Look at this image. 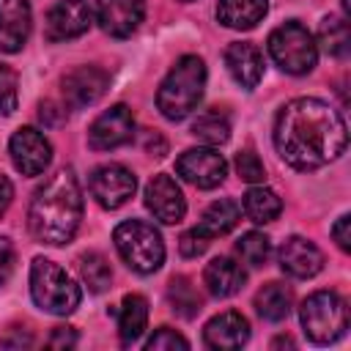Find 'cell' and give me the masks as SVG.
I'll return each mask as SVG.
<instances>
[{
  "label": "cell",
  "mask_w": 351,
  "mask_h": 351,
  "mask_svg": "<svg viewBox=\"0 0 351 351\" xmlns=\"http://www.w3.org/2000/svg\"><path fill=\"white\" fill-rule=\"evenodd\" d=\"M348 145L343 115L321 99L299 96L274 121V148L293 170H318L335 162Z\"/></svg>",
  "instance_id": "obj_1"
},
{
  "label": "cell",
  "mask_w": 351,
  "mask_h": 351,
  "mask_svg": "<svg viewBox=\"0 0 351 351\" xmlns=\"http://www.w3.org/2000/svg\"><path fill=\"white\" fill-rule=\"evenodd\" d=\"M82 222V192L71 167L52 173L36 192L27 208V230L38 244L63 247L74 239Z\"/></svg>",
  "instance_id": "obj_2"
},
{
  "label": "cell",
  "mask_w": 351,
  "mask_h": 351,
  "mask_svg": "<svg viewBox=\"0 0 351 351\" xmlns=\"http://www.w3.org/2000/svg\"><path fill=\"white\" fill-rule=\"evenodd\" d=\"M206 88V63L197 55H184L167 71L156 90V107L167 121H184L192 115L203 99Z\"/></svg>",
  "instance_id": "obj_3"
},
{
  "label": "cell",
  "mask_w": 351,
  "mask_h": 351,
  "mask_svg": "<svg viewBox=\"0 0 351 351\" xmlns=\"http://www.w3.org/2000/svg\"><path fill=\"white\" fill-rule=\"evenodd\" d=\"M30 296L33 302L52 315H69L80 307V285L49 258H33L30 263Z\"/></svg>",
  "instance_id": "obj_4"
},
{
  "label": "cell",
  "mask_w": 351,
  "mask_h": 351,
  "mask_svg": "<svg viewBox=\"0 0 351 351\" xmlns=\"http://www.w3.org/2000/svg\"><path fill=\"white\" fill-rule=\"evenodd\" d=\"M115 250L123 263L137 274H151L165 261V241L159 230L143 219H126L112 233Z\"/></svg>",
  "instance_id": "obj_5"
},
{
  "label": "cell",
  "mask_w": 351,
  "mask_h": 351,
  "mask_svg": "<svg viewBox=\"0 0 351 351\" xmlns=\"http://www.w3.org/2000/svg\"><path fill=\"white\" fill-rule=\"evenodd\" d=\"M299 321L307 340L329 346L348 329V304L335 291H315L299 307Z\"/></svg>",
  "instance_id": "obj_6"
},
{
  "label": "cell",
  "mask_w": 351,
  "mask_h": 351,
  "mask_svg": "<svg viewBox=\"0 0 351 351\" xmlns=\"http://www.w3.org/2000/svg\"><path fill=\"white\" fill-rule=\"evenodd\" d=\"M269 55L285 74H307L318 60L313 33L299 22H285L269 33Z\"/></svg>",
  "instance_id": "obj_7"
},
{
  "label": "cell",
  "mask_w": 351,
  "mask_h": 351,
  "mask_svg": "<svg viewBox=\"0 0 351 351\" xmlns=\"http://www.w3.org/2000/svg\"><path fill=\"white\" fill-rule=\"evenodd\" d=\"M176 173L197 189H214L228 176V162L214 148H189L176 159Z\"/></svg>",
  "instance_id": "obj_8"
},
{
  "label": "cell",
  "mask_w": 351,
  "mask_h": 351,
  "mask_svg": "<svg viewBox=\"0 0 351 351\" xmlns=\"http://www.w3.org/2000/svg\"><path fill=\"white\" fill-rule=\"evenodd\" d=\"M8 154H11L14 167L22 176H41L49 167V162H52V145H49V140L38 129H33V126H22V129H16L11 134Z\"/></svg>",
  "instance_id": "obj_9"
},
{
  "label": "cell",
  "mask_w": 351,
  "mask_h": 351,
  "mask_svg": "<svg viewBox=\"0 0 351 351\" xmlns=\"http://www.w3.org/2000/svg\"><path fill=\"white\" fill-rule=\"evenodd\" d=\"M137 189V178L129 167L123 165H101L93 170L90 176V195L101 208H121L123 203H129V197Z\"/></svg>",
  "instance_id": "obj_10"
},
{
  "label": "cell",
  "mask_w": 351,
  "mask_h": 351,
  "mask_svg": "<svg viewBox=\"0 0 351 351\" xmlns=\"http://www.w3.org/2000/svg\"><path fill=\"white\" fill-rule=\"evenodd\" d=\"M132 137H134V118L126 104H115V107L104 110L88 129V145L93 151L121 148V145L132 143Z\"/></svg>",
  "instance_id": "obj_11"
},
{
  "label": "cell",
  "mask_w": 351,
  "mask_h": 351,
  "mask_svg": "<svg viewBox=\"0 0 351 351\" xmlns=\"http://www.w3.org/2000/svg\"><path fill=\"white\" fill-rule=\"evenodd\" d=\"M93 11L85 0H58L44 22V36L49 41H69L82 36L90 27Z\"/></svg>",
  "instance_id": "obj_12"
},
{
  "label": "cell",
  "mask_w": 351,
  "mask_h": 351,
  "mask_svg": "<svg viewBox=\"0 0 351 351\" xmlns=\"http://www.w3.org/2000/svg\"><path fill=\"white\" fill-rule=\"evenodd\" d=\"M93 14H96L99 27L107 36L126 38L140 27L145 16V3L143 0H96Z\"/></svg>",
  "instance_id": "obj_13"
},
{
  "label": "cell",
  "mask_w": 351,
  "mask_h": 351,
  "mask_svg": "<svg viewBox=\"0 0 351 351\" xmlns=\"http://www.w3.org/2000/svg\"><path fill=\"white\" fill-rule=\"evenodd\" d=\"M145 206L165 225H178L184 219V214H186V200H184L181 186L170 176H165V173H159V176H154L148 181V186H145Z\"/></svg>",
  "instance_id": "obj_14"
},
{
  "label": "cell",
  "mask_w": 351,
  "mask_h": 351,
  "mask_svg": "<svg viewBox=\"0 0 351 351\" xmlns=\"http://www.w3.org/2000/svg\"><path fill=\"white\" fill-rule=\"evenodd\" d=\"M110 85V74L99 66H77L63 77V99L69 107L96 104Z\"/></svg>",
  "instance_id": "obj_15"
},
{
  "label": "cell",
  "mask_w": 351,
  "mask_h": 351,
  "mask_svg": "<svg viewBox=\"0 0 351 351\" xmlns=\"http://www.w3.org/2000/svg\"><path fill=\"white\" fill-rule=\"evenodd\" d=\"M280 269L296 280H310L324 269V255L313 241L291 236L280 247Z\"/></svg>",
  "instance_id": "obj_16"
},
{
  "label": "cell",
  "mask_w": 351,
  "mask_h": 351,
  "mask_svg": "<svg viewBox=\"0 0 351 351\" xmlns=\"http://www.w3.org/2000/svg\"><path fill=\"white\" fill-rule=\"evenodd\" d=\"M30 25L27 0H0V52H19L30 36Z\"/></svg>",
  "instance_id": "obj_17"
},
{
  "label": "cell",
  "mask_w": 351,
  "mask_h": 351,
  "mask_svg": "<svg viewBox=\"0 0 351 351\" xmlns=\"http://www.w3.org/2000/svg\"><path fill=\"white\" fill-rule=\"evenodd\" d=\"M203 340L208 348H217V351H233V348H241L247 340H250V324L241 313L236 310H225L219 315H214L206 329H203Z\"/></svg>",
  "instance_id": "obj_18"
},
{
  "label": "cell",
  "mask_w": 351,
  "mask_h": 351,
  "mask_svg": "<svg viewBox=\"0 0 351 351\" xmlns=\"http://www.w3.org/2000/svg\"><path fill=\"white\" fill-rule=\"evenodd\" d=\"M225 66H228L230 77L247 90H252L263 80V55L250 41H233L225 49Z\"/></svg>",
  "instance_id": "obj_19"
},
{
  "label": "cell",
  "mask_w": 351,
  "mask_h": 351,
  "mask_svg": "<svg viewBox=\"0 0 351 351\" xmlns=\"http://www.w3.org/2000/svg\"><path fill=\"white\" fill-rule=\"evenodd\" d=\"M244 280H247V274H244L241 263H236L228 255H219V258L208 261L206 269H203V285L214 299H228V296L239 293Z\"/></svg>",
  "instance_id": "obj_20"
},
{
  "label": "cell",
  "mask_w": 351,
  "mask_h": 351,
  "mask_svg": "<svg viewBox=\"0 0 351 351\" xmlns=\"http://www.w3.org/2000/svg\"><path fill=\"white\" fill-rule=\"evenodd\" d=\"M269 11V0H219L217 19L230 30H252Z\"/></svg>",
  "instance_id": "obj_21"
},
{
  "label": "cell",
  "mask_w": 351,
  "mask_h": 351,
  "mask_svg": "<svg viewBox=\"0 0 351 351\" xmlns=\"http://www.w3.org/2000/svg\"><path fill=\"white\" fill-rule=\"evenodd\" d=\"M239 219H241L239 203L230 200V197H222V200H214V203L203 211V217H200V222L195 225V230H197L200 236H206V239H217V236L230 233V230L239 225Z\"/></svg>",
  "instance_id": "obj_22"
},
{
  "label": "cell",
  "mask_w": 351,
  "mask_h": 351,
  "mask_svg": "<svg viewBox=\"0 0 351 351\" xmlns=\"http://www.w3.org/2000/svg\"><path fill=\"white\" fill-rule=\"evenodd\" d=\"M148 324V302L140 293H126L118 307V335L123 346H132L140 340Z\"/></svg>",
  "instance_id": "obj_23"
},
{
  "label": "cell",
  "mask_w": 351,
  "mask_h": 351,
  "mask_svg": "<svg viewBox=\"0 0 351 351\" xmlns=\"http://www.w3.org/2000/svg\"><path fill=\"white\" fill-rule=\"evenodd\" d=\"M291 304H293V293L288 285L282 282H266L258 293H255V310L263 321H282L288 318L291 313Z\"/></svg>",
  "instance_id": "obj_24"
},
{
  "label": "cell",
  "mask_w": 351,
  "mask_h": 351,
  "mask_svg": "<svg viewBox=\"0 0 351 351\" xmlns=\"http://www.w3.org/2000/svg\"><path fill=\"white\" fill-rule=\"evenodd\" d=\"M241 208H244L247 219H252L255 225H266V222H274L280 217L282 200L269 186H252V189H247V195L241 200Z\"/></svg>",
  "instance_id": "obj_25"
},
{
  "label": "cell",
  "mask_w": 351,
  "mask_h": 351,
  "mask_svg": "<svg viewBox=\"0 0 351 351\" xmlns=\"http://www.w3.org/2000/svg\"><path fill=\"white\" fill-rule=\"evenodd\" d=\"M321 49L332 58H346L351 49V33H348V22L343 16H324L321 27H318V41Z\"/></svg>",
  "instance_id": "obj_26"
},
{
  "label": "cell",
  "mask_w": 351,
  "mask_h": 351,
  "mask_svg": "<svg viewBox=\"0 0 351 351\" xmlns=\"http://www.w3.org/2000/svg\"><path fill=\"white\" fill-rule=\"evenodd\" d=\"M80 274H82V282L93 291V293H101L110 288V280H112V271H110V263L104 255L99 252H85L80 255Z\"/></svg>",
  "instance_id": "obj_27"
},
{
  "label": "cell",
  "mask_w": 351,
  "mask_h": 351,
  "mask_svg": "<svg viewBox=\"0 0 351 351\" xmlns=\"http://www.w3.org/2000/svg\"><path fill=\"white\" fill-rule=\"evenodd\" d=\"M167 299H170V304H173V310L181 315V318H195L197 315V310H200V296H197V291L192 288V282L186 280V277H173L170 280V285H167Z\"/></svg>",
  "instance_id": "obj_28"
},
{
  "label": "cell",
  "mask_w": 351,
  "mask_h": 351,
  "mask_svg": "<svg viewBox=\"0 0 351 351\" xmlns=\"http://www.w3.org/2000/svg\"><path fill=\"white\" fill-rule=\"evenodd\" d=\"M192 134H195L197 140H203L206 145H222V143H228V137H230V123H228V118L219 115V112H203V115H197V121L192 123Z\"/></svg>",
  "instance_id": "obj_29"
},
{
  "label": "cell",
  "mask_w": 351,
  "mask_h": 351,
  "mask_svg": "<svg viewBox=\"0 0 351 351\" xmlns=\"http://www.w3.org/2000/svg\"><path fill=\"white\" fill-rule=\"evenodd\" d=\"M236 252L241 255L244 263H250V266H263V263L269 261V255H271V241H269V236H263V233H258V230H250V233H244V236L239 239Z\"/></svg>",
  "instance_id": "obj_30"
},
{
  "label": "cell",
  "mask_w": 351,
  "mask_h": 351,
  "mask_svg": "<svg viewBox=\"0 0 351 351\" xmlns=\"http://www.w3.org/2000/svg\"><path fill=\"white\" fill-rule=\"evenodd\" d=\"M19 104V77L11 66H0V115H11Z\"/></svg>",
  "instance_id": "obj_31"
},
{
  "label": "cell",
  "mask_w": 351,
  "mask_h": 351,
  "mask_svg": "<svg viewBox=\"0 0 351 351\" xmlns=\"http://www.w3.org/2000/svg\"><path fill=\"white\" fill-rule=\"evenodd\" d=\"M236 173L247 184H263V178H266V167L258 159V154H252V151H239L236 154Z\"/></svg>",
  "instance_id": "obj_32"
},
{
  "label": "cell",
  "mask_w": 351,
  "mask_h": 351,
  "mask_svg": "<svg viewBox=\"0 0 351 351\" xmlns=\"http://www.w3.org/2000/svg\"><path fill=\"white\" fill-rule=\"evenodd\" d=\"M148 351H176V348H189V340L184 335H178L170 326H159L148 340H145Z\"/></svg>",
  "instance_id": "obj_33"
},
{
  "label": "cell",
  "mask_w": 351,
  "mask_h": 351,
  "mask_svg": "<svg viewBox=\"0 0 351 351\" xmlns=\"http://www.w3.org/2000/svg\"><path fill=\"white\" fill-rule=\"evenodd\" d=\"M206 247H208V239H206V236H200L195 228H192V230H186V233L178 239V252H181L184 258H197V255H203V252H206Z\"/></svg>",
  "instance_id": "obj_34"
},
{
  "label": "cell",
  "mask_w": 351,
  "mask_h": 351,
  "mask_svg": "<svg viewBox=\"0 0 351 351\" xmlns=\"http://www.w3.org/2000/svg\"><path fill=\"white\" fill-rule=\"evenodd\" d=\"M332 239L337 241V247H340L343 252L351 250V217H348V214H343V217L332 225Z\"/></svg>",
  "instance_id": "obj_35"
},
{
  "label": "cell",
  "mask_w": 351,
  "mask_h": 351,
  "mask_svg": "<svg viewBox=\"0 0 351 351\" xmlns=\"http://www.w3.org/2000/svg\"><path fill=\"white\" fill-rule=\"evenodd\" d=\"M11 271H14V244L5 236H0V285L11 277Z\"/></svg>",
  "instance_id": "obj_36"
},
{
  "label": "cell",
  "mask_w": 351,
  "mask_h": 351,
  "mask_svg": "<svg viewBox=\"0 0 351 351\" xmlns=\"http://www.w3.org/2000/svg\"><path fill=\"white\" fill-rule=\"evenodd\" d=\"M71 346H77V332L71 326H55L49 337V348H71Z\"/></svg>",
  "instance_id": "obj_37"
},
{
  "label": "cell",
  "mask_w": 351,
  "mask_h": 351,
  "mask_svg": "<svg viewBox=\"0 0 351 351\" xmlns=\"http://www.w3.org/2000/svg\"><path fill=\"white\" fill-rule=\"evenodd\" d=\"M11 197H14V186H11V181L5 176H0V214L11 206Z\"/></svg>",
  "instance_id": "obj_38"
},
{
  "label": "cell",
  "mask_w": 351,
  "mask_h": 351,
  "mask_svg": "<svg viewBox=\"0 0 351 351\" xmlns=\"http://www.w3.org/2000/svg\"><path fill=\"white\" fill-rule=\"evenodd\" d=\"M55 110H58L55 101H44V104H41V112H38L41 121H44V123H58L60 118H66V115H55Z\"/></svg>",
  "instance_id": "obj_39"
},
{
  "label": "cell",
  "mask_w": 351,
  "mask_h": 351,
  "mask_svg": "<svg viewBox=\"0 0 351 351\" xmlns=\"http://www.w3.org/2000/svg\"><path fill=\"white\" fill-rule=\"evenodd\" d=\"M181 3H189V0H181Z\"/></svg>",
  "instance_id": "obj_40"
}]
</instances>
